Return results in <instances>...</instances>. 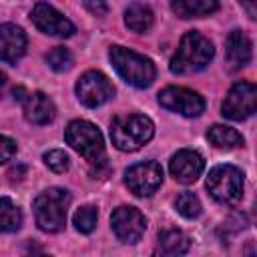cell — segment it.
Masks as SVG:
<instances>
[{
  "label": "cell",
  "instance_id": "cell-19",
  "mask_svg": "<svg viewBox=\"0 0 257 257\" xmlns=\"http://www.w3.org/2000/svg\"><path fill=\"white\" fill-rule=\"evenodd\" d=\"M153 20H155L153 10L147 4H143V2H133L124 10V24L133 32H147V30H151Z\"/></svg>",
  "mask_w": 257,
  "mask_h": 257
},
{
  "label": "cell",
  "instance_id": "cell-21",
  "mask_svg": "<svg viewBox=\"0 0 257 257\" xmlns=\"http://www.w3.org/2000/svg\"><path fill=\"white\" fill-rule=\"evenodd\" d=\"M20 225H22L20 209L8 197H0V233L18 231Z\"/></svg>",
  "mask_w": 257,
  "mask_h": 257
},
{
  "label": "cell",
  "instance_id": "cell-6",
  "mask_svg": "<svg viewBox=\"0 0 257 257\" xmlns=\"http://www.w3.org/2000/svg\"><path fill=\"white\" fill-rule=\"evenodd\" d=\"M209 195L221 205H235L243 197V173L233 165H217L207 177Z\"/></svg>",
  "mask_w": 257,
  "mask_h": 257
},
{
  "label": "cell",
  "instance_id": "cell-29",
  "mask_svg": "<svg viewBox=\"0 0 257 257\" xmlns=\"http://www.w3.org/2000/svg\"><path fill=\"white\" fill-rule=\"evenodd\" d=\"M6 84H8V80H6V74H4V72H0V94L4 92Z\"/></svg>",
  "mask_w": 257,
  "mask_h": 257
},
{
  "label": "cell",
  "instance_id": "cell-17",
  "mask_svg": "<svg viewBox=\"0 0 257 257\" xmlns=\"http://www.w3.org/2000/svg\"><path fill=\"white\" fill-rule=\"evenodd\" d=\"M171 10L179 18H201L219 10V0H171Z\"/></svg>",
  "mask_w": 257,
  "mask_h": 257
},
{
  "label": "cell",
  "instance_id": "cell-26",
  "mask_svg": "<svg viewBox=\"0 0 257 257\" xmlns=\"http://www.w3.org/2000/svg\"><path fill=\"white\" fill-rule=\"evenodd\" d=\"M16 155V143L4 135H0V165L10 161Z\"/></svg>",
  "mask_w": 257,
  "mask_h": 257
},
{
  "label": "cell",
  "instance_id": "cell-14",
  "mask_svg": "<svg viewBox=\"0 0 257 257\" xmlns=\"http://www.w3.org/2000/svg\"><path fill=\"white\" fill-rule=\"evenodd\" d=\"M26 34L16 24H0V60L14 64L26 52Z\"/></svg>",
  "mask_w": 257,
  "mask_h": 257
},
{
  "label": "cell",
  "instance_id": "cell-27",
  "mask_svg": "<svg viewBox=\"0 0 257 257\" xmlns=\"http://www.w3.org/2000/svg\"><path fill=\"white\" fill-rule=\"evenodd\" d=\"M84 8L94 16H104L108 12V6L104 0H84Z\"/></svg>",
  "mask_w": 257,
  "mask_h": 257
},
{
  "label": "cell",
  "instance_id": "cell-7",
  "mask_svg": "<svg viewBox=\"0 0 257 257\" xmlns=\"http://www.w3.org/2000/svg\"><path fill=\"white\" fill-rule=\"evenodd\" d=\"M76 96L78 100L88 106V108H96L104 102H108L114 96V86L108 80L106 74H102L100 70H88L84 72L78 82H76Z\"/></svg>",
  "mask_w": 257,
  "mask_h": 257
},
{
  "label": "cell",
  "instance_id": "cell-10",
  "mask_svg": "<svg viewBox=\"0 0 257 257\" xmlns=\"http://www.w3.org/2000/svg\"><path fill=\"white\" fill-rule=\"evenodd\" d=\"M159 104L183 116H199L205 110V100L199 92L183 86H167L159 92Z\"/></svg>",
  "mask_w": 257,
  "mask_h": 257
},
{
  "label": "cell",
  "instance_id": "cell-25",
  "mask_svg": "<svg viewBox=\"0 0 257 257\" xmlns=\"http://www.w3.org/2000/svg\"><path fill=\"white\" fill-rule=\"evenodd\" d=\"M44 165L50 169V171H54V173H66L68 169H70V159H68V155L64 153V151H60V149H52V151H48V153H44Z\"/></svg>",
  "mask_w": 257,
  "mask_h": 257
},
{
  "label": "cell",
  "instance_id": "cell-16",
  "mask_svg": "<svg viewBox=\"0 0 257 257\" xmlns=\"http://www.w3.org/2000/svg\"><path fill=\"white\" fill-rule=\"evenodd\" d=\"M225 56H227V62L231 64L233 70L243 68V66L249 64V60H251V40L247 38L245 32L233 30V32L227 36Z\"/></svg>",
  "mask_w": 257,
  "mask_h": 257
},
{
  "label": "cell",
  "instance_id": "cell-4",
  "mask_svg": "<svg viewBox=\"0 0 257 257\" xmlns=\"http://www.w3.org/2000/svg\"><path fill=\"white\" fill-rule=\"evenodd\" d=\"M108 58L114 66V70L120 74L122 80H126L131 86L137 88H147L153 84L157 70L151 58L124 48V46H110L108 50Z\"/></svg>",
  "mask_w": 257,
  "mask_h": 257
},
{
  "label": "cell",
  "instance_id": "cell-23",
  "mask_svg": "<svg viewBox=\"0 0 257 257\" xmlns=\"http://www.w3.org/2000/svg\"><path fill=\"white\" fill-rule=\"evenodd\" d=\"M46 62H48V66H50L52 70H56V72H66V70L72 68L74 58H72V54H70L68 48H64V46H54V48L46 54Z\"/></svg>",
  "mask_w": 257,
  "mask_h": 257
},
{
  "label": "cell",
  "instance_id": "cell-1",
  "mask_svg": "<svg viewBox=\"0 0 257 257\" xmlns=\"http://www.w3.org/2000/svg\"><path fill=\"white\" fill-rule=\"evenodd\" d=\"M215 56V48L209 38L197 30H189L181 36L179 48L171 58V72L175 74H193L203 70Z\"/></svg>",
  "mask_w": 257,
  "mask_h": 257
},
{
  "label": "cell",
  "instance_id": "cell-13",
  "mask_svg": "<svg viewBox=\"0 0 257 257\" xmlns=\"http://www.w3.org/2000/svg\"><path fill=\"white\" fill-rule=\"evenodd\" d=\"M203 169H205V159L193 149H181L171 157V163H169V171L173 179L183 185L195 183L201 177Z\"/></svg>",
  "mask_w": 257,
  "mask_h": 257
},
{
  "label": "cell",
  "instance_id": "cell-20",
  "mask_svg": "<svg viewBox=\"0 0 257 257\" xmlns=\"http://www.w3.org/2000/svg\"><path fill=\"white\" fill-rule=\"evenodd\" d=\"M207 141L215 149H223V151H231V149H237L243 145V137L227 124H213L207 131Z\"/></svg>",
  "mask_w": 257,
  "mask_h": 257
},
{
  "label": "cell",
  "instance_id": "cell-15",
  "mask_svg": "<svg viewBox=\"0 0 257 257\" xmlns=\"http://www.w3.org/2000/svg\"><path fill=\"white\" fill-rule=\"evenodd\" d=\"M56 114L54 102L44 92H32L24 98V116L32 124H48Z\"/></svg>",
  "mask_w": 257,
  "mask_h": 257
},
{
  "label": "cell",
  "instance_id": "cell-24",
  "mask_svg": "<svg viewBox=\"0 0 257 257\" xmlns=\"http://www.w3.org/2000/svg\"><path fill=\"white\" fill-rule=\"evenodd\" d=\"M175 207H177V211H179L185 219H197V217L201 215V201H199L197 195H193V193H189V191H185V193H181V195L177 197Z\"/></svg>",
  "mask_w": 257,
  "mask_h": 257
},
{
  "label": "cell",
  "instance_id": "cell-18",
  "mask_svg": "<svg viewBox=\"0 0 257 257\" xmlns=\"http://www.w3.org/2000/svg\"><path fill=\"white\" fill-rule=\"evenodd\" d=\"M189 251V237L179 229H165L159 235L157 253L161 255H183Z\"/></svg>",
  "mask_w": 257,
  "mask_h": 257
},
{
  "label": "cell",
  "instance_id": "cell-28",
  "mask_svg": "<svg viewBox=\"0 0 257 257\" xmlns=\"http://www.w3.org/2000/svg\"><path fill=\"white\" fill-rule=\"evenodd\" d=\"M241 2H243L245 10H247L249 18H255L257 16V0H241Z\"/></svg>",
  "mask_w": 257,
  "mask_h": 257
},
{
  "label": "cell",
  "instance_id": "cell-9",
  "mask_svg": "<svg viewBox=\"0 0 257 257\" xmlns=\"http://www.w3.org/2000/svg\"><path fill=\"white\" fill-rule=\"evenodd\" d=\"M163 183V169L157 161H143L126 169L124 185L137 197H151Z\"/></svg>",
  "mask_w": 257,
  "mask_h": 257
},
{
  "label": "cell",
  "instance_id": "cell-2",
  "mask_svg": "<svg viewBox=\"0 0 257 257\" xmlns=\"http://www.w3.org/2000/svg\"><path fill=\"white\" fill-rule=\"evenodd\" d=\"M155 135V124L145 114H122L110 122V139L118 151L135 153L147 145Z\"/></svg>",
  "mask_w": 257,
  "mask_h": 257
},
{
  "label": "cell",
  "instance_id": "cell-22",
  "mask_svg": "<svg viewBox=\"0 0 257 257\" xmlns=\"http://www.w3.org/2000/svg\"><path fill=\"white\" fill-rule=\"evenodd\" d=\"M96 219H98V211H96V207H92V205H84V207H80V209L74 213L72 223H74L76 231H80V233H92L94 227H96Z\"/></svg>",
  "mask_w": 257,
  "mask_h": 257
},
{
  "label": "cell",
  "instance_id": "cell-11",
  "mask_svg": "<svg viewBox=\"0 0 257 257\" xmlns=\"http://www.w3.org/2000/svg\"><path fill=\"white\" fill-rule=\"evenodd\" d=\"M110 225H112V231H114L118 241L133 245L143 237V233L147 229V219L139 209L128 207V205H120L112 211Z\"/></svg>",
  "mask_w": 257,
  "mask_h": 257
},
{
  "label": "cell",
  "instance_id": "cell-8",
  "mask_svg": "<svg viewBox=\"0 0 257 257\" xmlns=\"http://www.w3.org/2000/svg\"><path fill=\"white\" fill-rule=\"evenodd\" d=\"M257 106V88L253 82L241 80L231 86L223 100V116L229 120H245L255 112Z\"/></svg>",
  "mask_w": 257,
  "mask_h": 257
},
{
  "label": "cell",
  "instance_id": "cell-3",
  "mask_svg": "<svg viewBox=\"0 0 257 257\" xmlns=\"http://www.w3.org/2000/svg\"><path fill=\"white\" fill-rule=\"evenodd\" d=\"M70 193L66 189L52 187L48 191H42L34 199V219L40 231L44 233H58L64 229L66 213L70 207Z\"/></svg>",
  "mask_w": 257,
  "mask_h": 257
},
{
  "label": "cell",
  "instance_id": "cell-12",
  "mask_svg": "<svg viewBox=\"0 0 257 257\" xmlns=\"http://www.w3.org/2000/svg\"><path fill=\"white\" fill-rule=\"evenodd\" d=\"M30 20L34 22V26L48 34V36H58V38H66V36H72L74 34V24L64 16L60 14L56 8H52L50 4L46 2H38L32 12H30Z\"/></svg>",
  "mask_w": 257,
  "mask_h": 257
},
{
  "label": "cell",
  "instance_id": "cell-5",
  "mask_svg": "<svg viewBox=\"0 0 257 257\" xmlns=\"http://www.w3.org/2000/svg\"><path fill=\"white\" fill-rule=\"evenodd\" d=\"M64 141L86 161L100 163L104 157V139L88 120H72L64 128Z\"/></svg>",
  "mask_w": 257,
  "mask_h": 257
}]
</instances>
